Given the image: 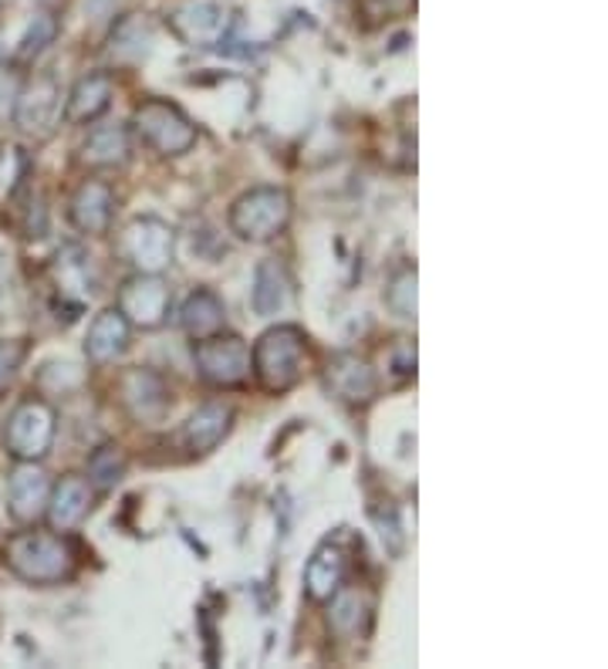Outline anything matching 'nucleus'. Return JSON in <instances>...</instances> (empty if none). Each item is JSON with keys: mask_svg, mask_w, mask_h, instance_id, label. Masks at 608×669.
Listing matches in <instances>:
<instances>
[{"mask_svg": "<svg viewBox=\"0 0 608 669\" xmlns=\"http://www.w3.org/2000/svg\"><path fill=\"white\" fill-rule=\"evenodd\" d=\"M4 561L27 586H62L78 571V548L65 531H18L4 545Z\"/></svg>", "mask_w": 608, "mask_h": 669, "instance_id": "f257e3e1", "label": "nucleus"}, {"mask_svg": "<svg viewBox=\"0 0 608 669\" xmlns=\"http://www.w3.org/2000/svg\"><path fill=\"white\" fill-rule=\"evenodd\" d=\"M305 366H308V338L298 325L267 328L251 352V372L274 395L295 389L305 376Z\"/></svg>", "mask_w": 608, "mask_h": 669, "instance_id": "f03ea898", "label": "nucleus"}, {"mask_svg": "<svg viewBox=\"0 0 608 669\" xmlns=\"http://www.w3.org/2000/svg\"><path fill=\"white\" fill-rule=\"evenodd\" d=\"M132 132L159 156H183L197 146V125L179 105L146 99L132 112Z\"/></svg>", "mask_w": 608, "mask_h": 669, "instance_id": "7ed1b4c3", "label": "nucleus"}, {"mask_svg": "<svg viewBox=\"0 0 608 669\" xmlns=\"http://www.w3.org/2000/svg\"><path fill=\"white\" fill-rule=\"evenodd\" d=\"M291 220V197L280 187H254L230 207V231L241 241H274Z\"/></svg>", "mask_w": 608, "mask_h": 669, "instance_id": "20e7f679", "label": "nucleus"}, {"mask_svg": "<svg viewBox=\"0 0 608 669\" xmlns=\"http://www.w3.org/2000/svg\"><path fill=\"white\" fill-rule=\"evenodd\" d=\"M194 363L203 382L217 389H237L251 379V348L241 335H210L194 345Z\"/></svg>", "mask_w": 608, "mask_h": 669, "instance_id": "39448f33", "label": "nucleus"}, {"mask_svg": "<svg viewBox=\"0 0 608 669\" xmlns=\"http://www.w3.org/2000/svg\"><path fill=\"white\" fill-rule=\"evenodd\" d=\"M119 254L139 275H159L173 264V254H176L173 227L156 216H135L119 234Z\"/></svg>", "mask_w": 608, "mask_h": 669, "instance_id": "423d86ee", "label": "nucleus"}, {"mask_svg": "<svg viewBox=\"0 0 608 669\" xmlns=\"http://www.w3.org/2000/svg\"><path fill=\"white\" fill-rule=\"evenodd\" d=\"M58 416L44 399H24L4 426V446L14 460H44L55 443Z\"/></svg>", "mask_w": 608, "mask_h": 669, "instance_id": "0eeeda50", "label": "nucleus"}, {"mask_svg": "<svg viewBox=\"0 0 608 669\" xmlns=\"http://www.w3.org/2000/svg\"><path fill=\"white\" fill-rule=\"evenodd\" d=\"M173 308V291L159 275H132L119 291V311L132 328H163Z\"/></svg>", "mask_w": 608, "mask_h": 669, "instance_id": "6e6552de", "label": "nucleus"}, {"mask_svg": "<svg viewBox=\"0 0 608 669\" xmlns=\"http://www.w3.org/2000/svg\"><path fill=\"white\" fill-rule=\"evenodd\" d=\"M62 115H65L62 88L48 75L27 81L18 92V99H14V125L24 132V136L48 140Z\"/></svg>", "mask_w": 608, "mask_h": 669, "instance_id": "1a4fd4ad", "label": "nucleus"}, {"mask_svg": "<svg viewBox=\"0 0 608 669\" xmlns=\"http://www.w3.org/2000/svg\"><path fill=\"white\" fill-rule=\"evenodd\" d=\"M122 406L135 423H163L173 410L169 386L153 369H129L119 382Z\"/></svg>", "mask_w": 608, "mask_h": 669, "instance_id": "9d476101", "label": "nucleus"}, {"mask_svg": "<svg viewBox=\"0 0 608 669\" xmlns=\"http://www.w3.org/2000/svg\"><path fill=\"white\" fill-rule=\"evenodd\" d=\"M52 494V480L37 467V460H18L8 477V511L18 524H34L44 517Z\"/></svg>", "mask_w": 608, "mask_h": 669, "instance_id": "9b49d317", "label": "nucleus"}, {"mask_svg": "<svg viewBox=\"0 0 608 669\" xmlns=\"http://www.w3.org/2000/svg\"><path fill=\"white\" fill-rule=\"evenodd\" d=\"M324 389H329L335 399L349 406H368L376 399V372L368 369L365 359H358L355 352H339L335 359L324 369Z\"/></svg>", "mask_w": 608, "mask_h": 669, "instance_id": "f8f14e48", "label": "nucleus"}, {"mask_svg": "<svg viewBox=\"0 0 608 669\" xmlns=\"http://www.w3.org/2000/svg\"><path fill=\"white\" fill-rule=\"evenodd\" d=\"M129 342H132V325L122 319L119 308H106L88 325L85 359L91 366H112V363H119L122 355L129 352Z\"/></svg>", "mask_w": 608, "mask_h": 669, "instance_id": "ddd939ff", "label": "nucleus"}, {"mask_svg": "<svg viewBox=\"0 0 608 669\" xmlns=\"http://www.w3.org/2000/svg\"><path fill=\"white\" fill-rule=\"evenodd\" d=\"M68 216L81 234H109L112 216H115V190L102 180H85L68 203Z\"/></svg>", "mask_w": 608, "mask_h": 669, "instance_id": "4468645a", "label": "nucleus"}, {"mask_svg": "<svg viewBox=\"0 0 608 669\" xmlns=\"http://www.w3.org/2000/svg\"><path fill=\"white\" fill-rule=\"evenodd\" d=\"M91 501H96V487H91L85 477H62L58 483H52V494H48V508H44V517H48L52 531H75L88 511Z\"/></svg>", "mask_w": 608, "mask_h": 669, "instance_id": "2eb2a0df", "label": "nucleus"}, {"mask_svg": "<svg viewBox=\"0 0 608 669\" xmlns=\"http://www.w3.org/2000/svg\"><path fill=\"white\" fill-rule=\"evenodd\" d=\"M173 31L186 48H217L226 37V14L217 4H190L173 14Z\"/></svg>", "mask_w": 608, "mask_h": 669, "instance_id": "dca6fc26", "label": "nucleus"}, {"mask_svg": "<svg viewBox=\"0 0 608 669\" xmlns=\"http://www.w3.org/2000/svg\"><path fill=\"white\" fill-rule=\"evenodd\" d=\"M295 298V281L288 275V267L280 260H261L254 271V288H251V304L261 319H277Z\"/></svg>", "mask_w": 608, "mask_h": 669, "instance_id": "f3484780", "label": "nucleus"}, {"mask_svg": "<svg viewBox=\"0 0 608 669\" xmlns=\"http://www.w3.org/2000/svg\"><path fill=\"white\" fill-rule=\"evenodd\" d=\"M129 156H132V140H129V129L119 122L91 129L78 153V159L88 169H122L129 163Z\"/></svg>", "mask_w": 608, "mask_h": 669, "instance_id": "a211bd4d", "label": "nucleus"}, {"mask_svg": "<svg viewBox=\"0 0 608 669\" xmlns=\"http://www.w3.org/2000/svg\"><path fill=\"white\" fill-rule=\"evenodd\" d=\"M230 426H233V410L226 403H220V399H210V403H203L183 426L186 450H190V454H210V450H217L220 439L230 433Z\"/></svg>", "mask_w": 608, "mask_h": 669, "instance_id": "6ab92c4d", "label": "nucleus"}, {"mask_svg": "<svg viewBox=\"0 0 608 669\" xmlns=\"http://www.w3.org/2000/svg\"><path fill=\"white\" fill-rule=\"evenodd\" d=\"M368 626H372V595L365 589L342 586L329 599V629L339 639H355V636H365Z\"/></svg>", "mask_w": 608, "mask_h": 669, "instance_id": "aec40b11", "label": "nucleus"}, {"mask_svg": "<svg viewBox=\"0 0 608 669\" xmlns=\"http://www.w3.org/2000/svg\"><path fill=\"white\" fill-rule=\"evenodd\" d=\"M349 575V558L339 545H324L311 555L308 568H305V592L314 602H329Z\"/></svg>", "mask_w": 608, "mask_h": 669, "instance_id": "412c9836", "label": "nucleus"}, {"mask_svg": "<svg viewBox=\"0 0 608 669\" xmlns=\"http://www.w3.org/2000/svg\"><path fill=\"white\" fill-rule=\"evenodd\" d=\"M112 105V78L106 71H91L75 81L65 99V115L71 122H96Z\"/></svg>", "mask_w": 608, "mask_h": 669, "instance_id": "4be33fe9", "label": "nucleus"}, {"mask_svg": "<svg viewBox=\"0 0 608 669\" xmlns=\"http://www.w3.org/2000/svg\"><path fill=\"white\" fill-rule=\"evenodd\" d=\"M179 322H183L186 335H190L194 342H200V338H210V335L223 332L226 308H223V301L210 288H200V291H194L190 298L183 301Z\"/></svg>", "mask_w": 608, "mask_h": 669, "instance_id": "5701e85b", "label": "nucleus"}, {"mask_svg": "<svg viewBox=\"0 0 608 669\" xmlns=\"http://www.w3.org/2000/svg\"><path fill=\"white\" fill-rule=\"evenodd\" d=\"M129 470V457L119 443H102L99 450H91L88 457V470H85V480L96 487V490H115L122 483Z\"/></svg>", "mask_w": 608, "mask_h": 669, "instance_id": "b1692460", "label": "nucleus"}, {"mask_svg": "<svg viewBox=\"0 0 608 669\" xmlns=\"http://www.w3.org/2000/svg\"><path fill=\"white\" fill-rule=\"evenodd\" d=\"M55 34H58V21H55L52 14H37V18L31 21V27L24 31L14 58H18V62H34V58L55 41Z\"/></svg>", "mask_w": 608, "mask_h": 669, "instance_id": "393cba45", "label": "nucleus"}, {"mask_svg": "<svg viewBox=\"0 0 608 669\" xmlns=\"http://www.w3.org/2000/svg\"><path fill=\"white\" fill-rule=\"evenodd\" d=\"M386 304L399 319H416V271L412 267H402V271L393 275V281L386 288Z\"/></svg>", "mask_w": 608, "mask_h": 669, "instance_id": "a878e982", "label": "nucleus"}, {"mask_svg": "<svg viewBox=\"0 0 608 669\" xmlns=\"http://www.w3.org/2000/svg\"><path fill=\"white\" fill-rule=\"evenodd\" d=\"M150 44H153V34H150V24L143 18H129L119 24L115 37H112V48L122 55L125 48H135V58H143L150 52Z\"/></svg>", "mask_w": 608, "mask_h": 669, "instance_id": "bb28decb", "label": "nucleus"}, {"mask_svg": "<svg viewBox=\"0 0 608 669\" xmlns=\"http://www.w3.org/2000/svg\"><path fill=\"white\" fill-rule=\"evenodd\" d=\"M21 363H24V345L11 342V338H0V382L14 376Z\"/></svg>", "mask_w": 608, "mask_h": 669, "instance_id": "cd10ccee", "label": "nucleus"}]
</instances>
